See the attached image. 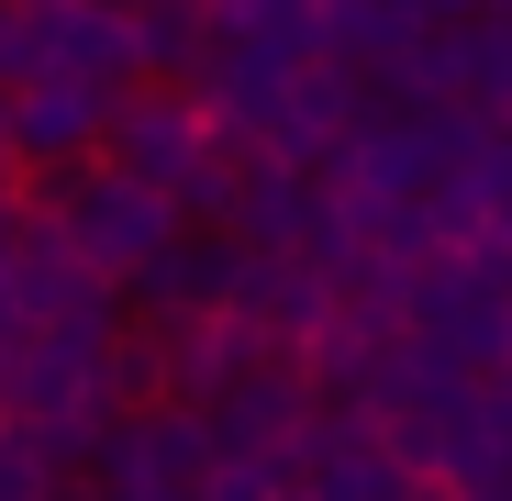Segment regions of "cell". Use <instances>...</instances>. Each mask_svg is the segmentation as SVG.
I'll return each mask as SVG.
<instances>
[{
    "mask_svg": "<svg viewBox=\"0 0 512 501\" xmlns=\"http://www.w3.org/2000/svg\"><path fill=\"white\" fill-rule=\"evenodd\" d=\"M56 234H67L101 279H145L167 245H179V190L134 179V167H67V190H56Z\"/></svg>",
    "mask_w": 512,
    "mask_h": 501,
    "instance_id": "6da1fadb",
    "label": "cell"
},
{
    "mask_svg": "<svg viewBox=\"0 0 512 501\" xmlns=\"http://www.w3.org/2000/svg\"><path fill=\"white\" fill-rule=\"evenodd\" d=\"M112 112H123L112 78L45 67V78H23V90H12V156H23V167H78L90 145H112Z\"/></svg>",
    "mask_w": 512,
    "mask_h": 501,
    "instance_id": "7a4b0ae2",
    "label": "cell"
}]
</instances>
